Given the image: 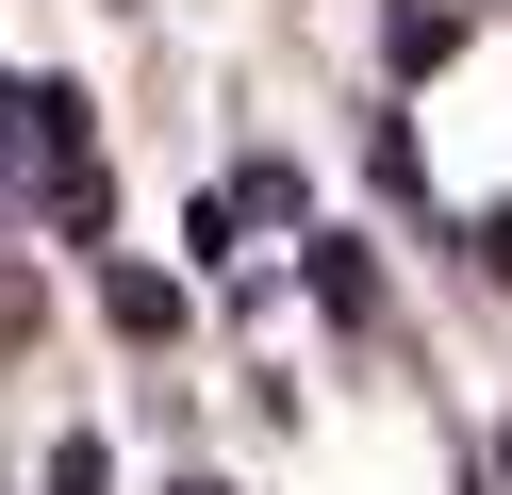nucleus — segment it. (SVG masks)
Wrapping results in <instances>:
<instances>
[{
    "instance_id": "nucleus-1",
    "label": "nucleus",
    "mask_w": 512,
    "mask_h": 495,
    "mask_svg": "<svg viewBox=\"0 0 512 495\" xmlns=\"http://www.w3.org/2000/svg\"><path fill=\"white\" fill-rule=\"evenodd\" d=\"M463 264H479V281H512V215H479V231H463Z\"/></svg>"
}]
</instances>
